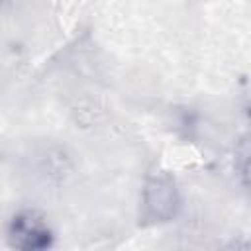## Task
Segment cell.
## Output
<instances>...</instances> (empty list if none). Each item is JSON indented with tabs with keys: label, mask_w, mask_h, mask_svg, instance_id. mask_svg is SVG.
<instances>
[{
	"label": "cell",
	"mask_w": 251,
	"mask_h": 251,
	"mask_svg": "<svg viewBox=\"0 0 251 251\" xmlns=\"http://www.w3.org/2000/svg\"><path fill=\"white\" fill-rule=\"evenodd\" d=\"M180 208V190L175 176L165 169L147 173L141 186L139 222L143 226H157L171 222Z\"/></svg>",
	"instance_id": "6da1fadb"
},
{
	"label": "cell",
	"mask_w": 251,
	"mask_h": 251,
	"mask_svg": "<svg viewBox=\"0 0 251 251\" xmlns=\"http://www.w3.org/2000/svg\"><path fill=\"white\" fill-rule=\"evenodd\" d=\"M55 231L49 218L35 208H22L12 214L6 226V243L14 251H49Z\"/></svg>",
	"instance_id": "7a4b0ae2"
},
{
	"label": "cell",
	"mask_w": 251,
	"mask_h": 251,
	"mask_svg": "<svg viewBox=\"0 0 251 251\" xmlns=\"http://www.w3.org/2000/svg\"><path fill=\"white\" fill-rule=\"evenodd\" d=\"M235 171L241 175V184L247 186V171H249V145H247V137H243L241 143L235 147Z\"/></svg>",
	"instance_id": "3957f363"
},
{
	"label": "cell",
	"mask_w": 251,
	"mask_h": 251,
	"mask_svg": "<svg viewBox=\"0 0 251 251\" xmlns=\"http://www.w3.org/2000/svg\"><path fill=\"white\" fill-rule=\"evenodd\" d=\"M227 251H249V245L245 239H237L227 247Z\"/></svg>",
	"instance_id": "277c9868"
}]
</instances>
